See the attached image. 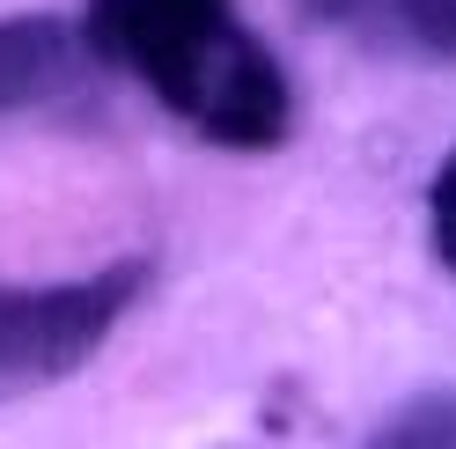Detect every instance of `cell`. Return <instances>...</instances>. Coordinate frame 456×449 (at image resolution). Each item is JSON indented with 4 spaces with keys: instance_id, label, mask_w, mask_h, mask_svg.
I'll return each instance as SVG.
<instances>
[{
    "instance_id": "1",
    "label": "cell",
    "mask_w": 456,
    "mask_h": 449,
    "mask_svg": "<svg viewBox=\"0 0 456 449\" xmlns=\"http://www.w3.org/2000/svg\"><path fill=\"white\" fill-rule=\"evenodd\" d=\"M89 60L126 67L169 118H184L214 148L258 155L295 126L288 74L228 0H96Z\"/></svg>"
},
{
    "instance_id": "2",
    "label": "cell",
    "mask_w": 456,
    "mask_h": 449,
    "mask_svg": "<svg viewBox=\"0 0 456 449\" xmlns=\"http://www.w3.org/2000/svg\"><path fill=\"white\" fill-rule=\"evenodd\" d=\"M140 288H148V265H110L89 280H52V288H0V398L67 383L140 302Z\"/></svg>"
},
{
    "instance_id": "3",
    "label": "cell",
    "mask_w": 456,
    "mask_h": 449,
    "mask_svg": "<svg viewBox=\"0 0 456 449\" xmlns=\"http://www.w3.org/2000/svg\"><path fill=\"white\" fill-rule=\"evenodd\" d=\"M81 52L67 22L52 15H8L0 22V118H30L81 89Z\"/></svg>"
},
{
    "instance_id": "4",
    "label": "cell",
    "mask_w": 456,
    "mask_h": 449,
    "mask_svg": "<svg viewBox=\"0 0 456 449\" xmlns=\"http://www.w3.org/2000/svg\"><path fill=\"white\" fill-rule=\"evenodd\" d=\"M302 8L361 45L456 67V0H302Z\"/></svg>"
},
{
    "instance_id": "5",
    "label": "cell",
    "mask_w": 456,
    "mask_h": 449,
    "mask_svg": "<svg viewBox=\"0 0 456 449\" xmlns=\"http://www.w3.org/2000/svg\"><path fill=\"white\" fill-rule=\"evenodd\" d=\"M361 449H456V390L412 398L405 412H390Z\"/></svg>"
},
{
    "instance_id": "6",
    "label": "cell",
    "mask_w": 456,
    "mask_h": 449,
    "mask_svg": "<svg viewBox=\"0 0 456 449\" xmlns=\"http://www.w3.org/2000/svg\"><path fill=\"white\" fill-rule=\"evenodd\" d=\"M435 250H442V265L456 273V155L442 162V177H435Z\"/></svg>"
}]
</instances>
